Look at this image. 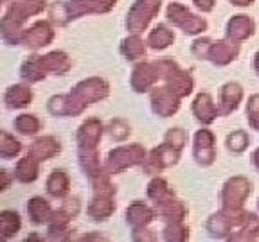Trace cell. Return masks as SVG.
<instances>
[{"instance_id": "obj_1", "label": "cell", "mask_w": 259, "mask_h": 242, "mask_svg": "<svg viewBox=\"0 0 259 242\" xmlns=\"http://www.w3.org/2000/svg\"><path fill=\"white\" fill-rule=\"evenodd\" d=\"M108 83L101 77H90L77 83L70 93L54 95L49 99L47 109L56 117H76L83 113L89 104L103 101L108 95Z\"/></svg>"}, {"instance_id": "obj_15", "label": "cell", "mask_w": 259, "mask_h": 242, "mask_svg": "<svg viewBox=\"0 0 259 242\" xmlns=\"http://www.w3.org/2000/svg\"><path fill=\"white\" fill-rule=\"evenodd\" d=\"M193 154L200 165H210L216 160V147H214V133L209 129H200L194 135V149Z\"/></svg>"}, {"instance_id": "obj_17", "label": "cell", "mask_w": 259, "mask_h": 242, "mask_svg": "<svg viewBox=\"0 0 259 242\" xmlns=\"http://www.w3.org/2000/svg\"><path fill=\"white\" fill-rule=\"evenodd\" d=\"M157 214L160 219H164L166 222H182L187 215V208L184 206L182 201H178L173 194L167 196L166 199L155 203Z\"/></svg>"}, {"instance_id": "obj_18", "label": "cell", "mask_w": 259, "mask_h": 242, "mask_svg": "<svg viewBox=\"0 0 259 242\" xmlns=\"http://www.w3.org/2000/svg\"><path fill=\"white\" fill-rule=\"evenodd\" d=\"M243 99V86L239 83H225L220 90V115H231Z\"/></svg>"}, {"instance_id": "obj_11", "label": "cell", "mask_w": 259, "mask_h": 242, "mask_svg": "<svg viewBox=\"0 0 259 242\" xmlns=\"http://www.w3.org/2000/svg\"><path fill=\"white\" fill-rule=\"evenodd\" d=\"M180 153H182V151L175 149V147H171L169 144L164 142L162 145L155 147L150 153V156L146 158V161L142 163L144 172L150 174V176H157V174H160L166 167L175 165L178 161V158H180Z\"/></svg>"}, {"instance_id": "obj_48", "label": "cell", "mask_w": 259, "mask_h": 242, "mask_svg": "<svg viewBox=\"0 0 259 242\" xmlns=\"http://www.w3.org/2000/svg\"><path fill=\"white\" fill-rule=\"evenodd\" d=\"M257 206H259V199H257Z\"/></svg>"}, {"instance_id": "obj_38", "label": "cell", "mask_w": 259, "mask_h": 242, "mask_svg": "<svg viewBox=\"0 0 259 242\" xmlns=\"http://www.w3.org/2000/svg\"><path fill=\"white\" fill-rule=\"evenodd\" d=\"M108 131L113 140H126L130 137V126L124 120H121V118H115V120L110 122Z\"/></svg>"}, {"instance_id": "obj_45", "label": "cell", "mask_w": 259, "mask_h": 242, "mask_svg": "<svg viewBox=\"0 0 259 242\" xmlns=\"http://www.w3.org/2000/svg\"><path fill=\"white\" fill-rule=\"evenodd\" d=\"M0 176H2V179H4V183H2V190H6V189H8V185H9L8 172H6V170H2V174H0Z\"/></svg>"}, {"instance_id": "obj_25", "label": "cell", "mask_w": 259, "mask_h": 242, "mask_svg": "<svg viewBox=\"0 0 259 242\" xmlns=\"http://www.w3.org/2000/svg\"><path fill=\"white\" fill-rule=\"evenodd\" d=\"M115 210L113 196H94V199L89 205V215L94 221H106Z\"/></svg>"}, {"instance_id": "obj_35", "label": "cell", "mask_w": 259, "mask_h": 242, "mask_svg": "<svg viewBox=\"0 0 259 242\" xmlns=\"http://www.w3.org/2000/svg\"><path fill=\"white\" fill-rule=\"evenodd\" d=\"M227 147L232 153H243L248 147V135L245 131H234L227 137Z\"/></svg>"}, {"instance_id": "obj_42", "label": "cell", "mask_w": 259, "mask_h": 242, "mask_svg": "<svg viewBox=\"0 0 259 242\" xmlns=\"http://www.w3.org/2000/svg\"><path fill=\"white\" fill-rule=\"evenodd\" d=\"M134 238L135 240H153V235L148 233L146 228H135L134 230Z\"/></svg>"}, {"instance_id": "obj_19", "label": "cell", "mask_w": 259, "mask_h": 242, "mask_svg": "<svg viewBox=\"0 0 259 242\" xmlns=\"http://www.w3.org/2000/svg\"><path fill=\"white\" fill-rule=\"evenodd\" d=\"M254 34V20L247 15L232 16L227 24V38L232 41H243Z\"/></svg>"}, {"instance_id": "obj_31", "label": "cell", "mask_w": 259, "mask_h": 242, "mask_svg": "<svg viewBox=\"0 0 259 242\" xmlns=\"http://www.w3.org/2000/svg\"><path fill=\"white\" fill-rule=\"evenodd\" d=\"M173 41H175V32L171 31L169 27H166L164 24H158L157 27L150 32V36H148V41H146V43L150 45L151 48L162 50V48L169 47Z\"/></svg>"}, {"instance_id": "obj_3", "label": "cell", "mask_w": 259, "mask_h": 242, "mask_svg": "<svg viewBox=\"0 0 259 242\" xmlns=\"http://www.w3.org/2000/svg\"><path fill=\"white\" fill-rule=\"evenodd\" d=\"M47 6V0H15L6 15L2 16L0 27H2V38L6 43L18 45L24 34V24L27 18L41 13Z\"/></svg>"}, {"instance_id": "obj_13", "label": "cell", "mask_w": 259, "mask_h": 242, "mask_svg": "<svg viewBox=\"0 0 259 242\" xmlns=\"http://www.w3.org/2000/svg\"><path fill=\"white\" fill-rule=\"evenodd\" d=\"M151 108H153V111L157 113L158 117L167 118L178 111V108H180V97L175 95L167 86L155 88L151 92Z\"/></svg>"}, {"instance_id": "obj_37", "label": "cell", "mask_w": 259, "mask_h": 242, "mask_svg": "<svg viewBox=\"0 0 259 242\" xmlns=\"http://www.w3.org/2000/svg\"><path fill=\"white\" fill-rule=\"evenodd\" d=\"M164 142H166V144H169L171 147H175V149L182 151L184 145L187 144V133L184 131V129H180V128L169 129V131L166 133V138H164Z\"/></svg>"}, {"instance_id": "obj_12", "label": "cell", "mask_w": 259, "mask_h": 242, "mask_svg": "<svg viewBox=\"0 0 259 242\" xmlns=\"http://www.w3.org/2000/svg\"><path fill=\"white\" fill-rule=\"evenodd\" d=\"M160 77H162V74H160L157 61H155V63L142 61V63H139L134 69L130 83H132V88H134L135 92L141 93V92H146V90H150Z\"/></svg>"}, {"instance_id": "obj_9", "label": "cell", "mask_w": 259, "mask_h": 242, "mask_svg": "<svg viewBox=\"0 0 259 242\" xmlns=\"http://www.w3.org/2000/svg\"><path fill=\"white\" fill-rule=\"evenodd\" d=\"M166 16L175 27L182 29L186 34H200L207 29V22L202 16L193 15L189 9H186L182 4H177V2L167 6Z\"/></svg>"}, {"instance_id": "obj_14", "label": "cell", "mask_w": 259, "mask_h": 242, "mask_svg": "<svg viewBox=\"0 0 259 242\" xmlns=\"http://www.w3.org/2000/svg\"><path fill=\"white\" fill-rule=\"evenodd\" d=\"M54 38V29L51 27V24L45 20H40L36 24H32L29 29H25L24 34H22V41L20 43L27 48L36 50L40 47H45L53 41Z\"/></svg>"}, {"instance_id": "obj_16", "label": "cell", "mask_w": 259, "mask_h": 242, "mask_svg": "<svg viewBox=\"0 0 259 242\" xmlns=\"http://www.w3.org/2000/svg\"><path fill=\"white\" fill-rule=\"evenodd\" d=\"M239 54V45L238 41H232V40H220V41H212L210 45V50H209V57L214 65H229L231 61H234Z\"/></svg>"}, {"instance_id": "obj_5", "label": "cell", "mask_w": 259, "mask_h": 242, "mask_svg": "<svg viewBox=\"0 0 259 242\" xmlns=\"http://www.w3.org/2000/svg\"><path fill=\"white\" fill-rule=\"evenodd\" d=\"M254 217V214L243 212L241 208H222L218 214H214L207 221V230L212 237L231 238L241 228H245Z\"/></svg>"}, {"instance_id": "obj_46", "label": "cell", "mask_w": 259, "mask_h": 242, "mask_svg": "<svg viewBox=\"0 0 259 242\" xmlns=\"http://www.w3.org/2000/svg\"><path fill=\"white\" fill-rule=\"evenodd\" d=\"M254 70L257 72V76H259V52L255 54V57H254Z\"/></svg>"}, {"instance_id": "obj_47", "label": "cell", "mask_w": 259, "mask_h": 242, "mask_svg": "<svg viewBox=\"0 0 259 242\" xmlns=\"http://www.w3.org/2000/svg\"><path fill=\"white\" fill-rule=\"evenodd\" d=\"M2 2H4V6H11L15 0H2Z\"/></svg>"}, {"instance_id": "obj_27", "label": "cell", "mask_w": 259, "mask_h": 242, "mask_svg": "<svg viewBox=\"0 0 259 242\" xmlns=\"http://www.w3.org/2000/svg\"><path fill=\"white\" fill-rule=\"evenodd\" d=\"M4 101L9 108H25L27 104H31L32 92L25 85H13L4 93Z\"/></svg>"}, {"instance_id": "obj_43", "label": "cell", "mask_w": 259, "mask_h": 242, "mask_svg": "<svg viewBox=\"0 0 259 242\" xmlns=\"http://www.w3.org/2000/svg\"><path fill=\"white\" fill-rule=\"evenodd\" d=\"M232 4L238 6V8H248V6L254 2V0H231Z\"/></svg>"}, {"instance_id": "obj_10", "label": "cell", "mask_w": 259, "mask_h": 242, "mask_svg": "<svg viewBox=\"0 0 259 242\" xmlns=\"http://www.w3.org/2000/svg\"><path fill=\"white\" fill-rule=\"evenodd\" d=\"M252 185L247 177L243 176H234L223 185L222 189V206L223 208H241L243 203L247 201V198L250 196Z\"/></svg>"}, {"instance_id": "obj_32", "label": "cell", "mask_w": 259, "mask_h": 242, "mask_svg": "<svg viewBox=\"0 0 259 242\" xmlns=\"http://www.w3.org/2000/svg\"><path fill=\"white\" fill-rule=\"evenodd\" d=\"M45 67H47L49 72L56 74V76H63L65 72H69L70 69V59L69 56L61 50H54V52H49L44 56Z\"/></svg>"}, {"instance_id": "obj_34", "label": "cell", "mask_w": 259, "mask_h": 242, "mask_svg": "<svg viewBox=\"0 0 259 242\" xmlns=\"http://www.w3.org/2000/svg\"><path fill=\"white\" fill-rule=\"evenodd\" d=\"M15 129L20 135L31 137V135H36L40 131V120L34 115H20L15 118Z\"/></svg>"}, {"instance_id": "obj_24", "label": "cell", "mask_w": 259, "mask_h": 242, "mask_svg": "<svg viewBox=\"0 0 259 242\" xmlns=\"http://www.w3.org/2000/svg\"><path fill=\"white\" fill-rule=\"evenodd\" d=\"M27 214L34 224H49V221L53 219L54 212H53V208H51V205H49L47 199L38 198L36 196V198L29 199Z\"/></svg>"}, {"instance_id": "obj_39", "label": "cell", "mask_w": 259, "mask_h": 242, "mask_svg": "<svg viewBox=\"0 0 259 242\" xmlns=\"http://www.w3.org/2000/svg\"><path fill=\"white\" fill-rule=\"evenodd\" d=\"M247 117H248V124L259 131V95H252L247 102Z\"/></svg>"}, {"instance_id": "obj_28", "label": "cell", "mask_w": 259, "mask_h": 242, "mask_svg": "<svg viewBox=\"0 0 259 242\" xmlns=\"http://www.w3.org/2000/svg\"><path fill=\"white\" fill-rule=\"evenodd\" d=\"M146 45L139 34H132V36L124 38L121 43V52L128 61H141L146 57Z\"/></svg>"}, {"instance_id": "obj_41", "label": "cell", "mask_w": 259, "mask_h": 242, "mask_svg": "<svg viewBox=\"0 0 259 242\" xmlns=\"http://www.w3.org/2000/svg\"><path fill=\"white\" fill-rule=\"evenodd\" d=\"M214 0H194V6L200 9V11H203V13H209V11H212V8H214Z\"/></svg>"}, {"instance_id": "obj_23", "label": "cell", "mask_w": 259, "mask_h": 242, "mask_svg": "<svg viewBox=\"0 0 259 242\" xmlns=\"http://www.w3.org/2000/svg\"><path fill=\"white\" fill-rule=\"evenodd\" d=\"M49 74L47 67H45L44 56H31L20 69V76L27 83H38V81L45 79Z\"/></svg>"}, {"instance_id": "obj_33", "label": "cell", "mask_w": 259, "mask_h": 242, "mask_svg": "<svg viewBox=\"0 0 259 242\" xmlns=\"http://www.w3.org/2000/svg\"><path fill=\"white\" fill-rule=\"evenodd\" d=\"M20 151H22V144L15 137H11L6 131L0 133V156L4 158V160H9V158L18 156Z\"/></svg>"}, {"instance_id": "obj_6", "label": "cell", "mask_w": 259, "mask_h": 242, "mask_svg": "<svg viewBox=\"0 0 259 242\" xmlns=\"http://www.w3.org/2000/svg\"><path fill=\"white\" fill-rule=\"evenodd\" d=\"M146 151L142 145L139 144H132V145H122L117 149L110 151L108 160H106L105 169L110 174H119L122 170L130 169V167L135 165H142L146 161Z\"/></svg>"}, {"instance_id": "obj_7", "label": "cell", "mask_w": 259, "mask_h": 242, "mask_svg": "<svg viewBox=\"0 0 259 242\" xmlns=\"http://www.w3.org/2000/svg\"><path fill=\"white\" fill-rule=\"evenodd\" d=\"M157 65L160 69L162 79H166V86L175 95L182 99L193 92V77L180 69L173 59H158Z\"/></svg>"}, {"instance_id": "obj_8", "label": "cell", "mask_w": 259, "mask_h": 242, "mask_svg": "<svg viewBox=\"0 0 259 242\" xmlns=\"http://www.w3.org/2000/svg\"><path fill=\"white\" fill-rule=\"evenodd\" d=\"M160 6H162V0H137L130 8L128 16H126V29L132 34H139L144 29H148L150 22L160 11Z\"/></svg>"}, {"instance_id": "obj_30", "label": "cell", "mask_w": 259, "mask_h": 242, "mask_svg": "<svg viewBox=\"0 0 259 242\" xmlns=\"http://www.w3.org/2000/svg\"><path fill=\"white\" fill-rule=\"evenodd\" d=\"M22 228L20 215L13 212V210H4L0 214V237L2 238H11L15 237Z\"/></svg>"}, {"instance_id": "obj_21", "label": "cell", "mask_w": 259, "mask_h": 242, "mask_svg": "<svg viewBox=\"0 0 259 242\" xmlns=\"http://www.w3.org/2000/svg\"><path fill=\"white\" fill-rule=\"evenodd\" d=\"M155 219V212L148 205L141 201H135L126 210V221L132 228H146Z\"/></svg>"}, {"instance_id": "obj_36", "label": "cell", "mask_w": 259, "mask_h": 242, "mask_svg": "<svg viewBox=\"0 0 259 242\" xmlns=\"http://www.w3.org/2000/svg\"><path fill=\"white\" fill-rule=\"evenodd\" d=\"M189 237V230L182 222H167L164 228V238L166 240H186Z\"/></svg>"}, {"instance_id": "obj_2", "label": "cell", "mask_w": 259, "mask_h": 242, "mask_svg": "<svg viewBox=\"0 0 259 242\" xmlns=\"http://www.w3.org/2000/svg\"><path fill=\"white\" fill-rule=\"evenodd\" d=\"M101 137H103V124L97 118H89L87 122H83L76 135L79 165L90 179H96V177L110 174L101 165L99 154H97V144H99Z\"/></svg>"}, {"instance_id": "obj_40", "label": "cell", "mask_w": 259, "mask_h": 242, "mask_svg": "<svg viewBox=\"0 0 259 242\" xmlns=\"http://www.w3.org/2000/svg\"><path fill=\"white\" fill-rule=\"evenodd\" d=\"M210 45H212V40H209V38H200V40H196L193 43L191 50H193V54L198 57V59H207V57H209Z\"/></svg>"}, {"instance_id": "obj_44", "label": "cell", "mask_w": 259, "mask_h": 242, "mask_svg": "<svg viewBox=\"0 0 259 242\" xmlns=\"http://www.w3.org/2000/svg\"><path fill=\"white\" fill-rule=\"evenodd\" d=\"M252 161H254V167L259 170V147L254 151V154H252Z\"/></svg>"}, {"instance_id": "obj_20", "label": "cell", "mask_w": 259, "mask_h": 242, "mask_svg": "<svg viewBox=\"0 0 259 242\" xmlns=\"http://www.w3.org/2000/svg\"><path fill=\"white\" fill-rule=\"evenodd\" d=\"M193 113L202 124H210L218 117L220 109L216 108L214 101H212V97L209 93H200L193 102Z\"/></svg>"}, {"instance_id": "obj_4", "label": "cell", "mask_w": 259, "mask_h": 242, "mask_svg": "<svg viewBox=\"0 0 259 242\" xmlns=\"http://www.w3.org/2000/svg\"><path fill=\"white\" fill-rule=\"evenodd\" d=\"M117 0H69V2H56L49 9L51 22L56 25L69 24L74 18L92 13H108Z\"/></svg>"}, {"instance_id": "obj_29", "label": "cell", "mask_w": 259, "mask_h": 242, "mask_svg": "<svg viewBox=\"0 0 259 242\" xmlns=\"http://www.w3.org/2000/svg\"><path fill=\"white\" fill-rule=\"evenodd\" d=\"M70 179L65 170H54L47 179V192L56 199L65 198L69 194Z\"/></svg>"}, {"instance_id": "obj_26", "label": "cell", "mask_w": 259, "mask_h": 242, "mask_svg": "<svg viewBox=\"0 0 259 242\" xmlns=\"http://www.w3.org/2000/svg\"><path fill=\"white\" fill-rule=\"evenodd\" d=\"M38 174H40V160H36L31 154L22 158L15 167V177L20 183H32L38 177Z\"/></svg>"}, {"instance_id": "obj_22", "label": "cell", "mask_w": 259, "mask_h": 242, "mask_svg": "<svg viewBox=\"0 0 259 242\" xmlns=\"http://www.w3.org/2000/svg\"><path fill=\"white\" fill-rule=\"evenodd\" d=\"M60 151H61L60 142L54 137L36 138V140L31 144V147H29V154L40 161L51 160V158H54L56 154H60Z\"/></svg>"}]
</instances>
